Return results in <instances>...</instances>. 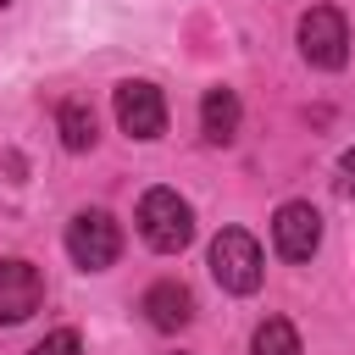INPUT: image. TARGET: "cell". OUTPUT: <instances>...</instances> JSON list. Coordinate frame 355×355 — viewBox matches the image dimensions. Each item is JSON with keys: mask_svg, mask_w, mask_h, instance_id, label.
<instances>
[{"mask_svg": "<svg viewBox=\"0 0 355 355\" xmlns=\"http://www.w3.org/2000/svg\"><path fill=\"white\" fill-rule=\"evenodd\" d=\"M200 128H205V139L211 144H227L233 133H239V94L233 89H205V100H200Z\"/></svg>", "mask_w": 355, "mask_h": 355, "instance_id": "cell-9", "label": "cell"}, {"mask_svg": "<svg viewBox=\"0 0 355 355\" xmlns=\"http://www.w3.org/2000/svg\"><path fill=\"white\" fill-rule=\"evenodd\" d=\"M0 6H11V0H0Z\"/></svg>", "mask_w": 355, "mask_h": 355, "instance_id": "cell-14", "label": "cell"}, {"mask_svg": "<svg viewBox=\"0 0 355 355\" xmlns=\"http://www.w3.org/2000/svg\"><path fill=\"white\" fill-rule=\"evenodd\" d=\"M67 255L83 266V272H105L116 255H122V227L111 211H78L67 222Z\"/></svg>", "mask_w": 355, "mask_h": 355, "instance_id": "cell-3", "label": "cell"}, {"mask_svg": "<svg viewBox=\"0 0 355 355\" xmlns=\"http://www.w3.org/2000/svg\"><path fill=\"white\" fill-rule=\"evenodd\" d=\"M272 244H277L283 261H311L316 244H322V216H316V205H305V200L277 205V216H272Z\"/></svg>", "mask_w": 355, "mask_h": 355, "instance_id": "cell-6", "label": "cell"}, {"mask_svg": "<svg viewBox=\"0 0 355 355\" xmlns=\"http://www.w3.org/2000/svg\"><path fill=\"white\" fill-rule=\"evenodd\" d=\"M300 55H305L311 67H322V72H338V67L349 61V22H344V11L311 6V11L300 17Z\"/></svg>", "mask_w": 355, "mask_h": 355, "instance_id": "cell-4", "label": "cell"}, {"mask_svg": "<svg viewBox=\"0 0 355 355\" xmlns=\"http://www.w3.org/2000/svg\"><path fill=\"white\" fill-rule=\"evenodd\" d=\"M139 233L150 250L161 255H178L189 239H194V205L178 194V189H150L139 200Z\"/></svg>", "mask_w": 355, "mask_h": 355, "instance_id": "cell-1", "label": "cell"}, {"mask_svg": "<svg viewBox=\"0 0 355 355\" xmlns=\"http://www.w3.org/2000/svg\"><path fill=\"white\" fill-rule=\"evenodd\" d=\"M116 122H122L128 139H161V128H166V100H161V89L144 83V78L116 83Z\"/></svg>", "mask_w": 355, "mask_h": 355, "instance_id": "cell-5", "label": "cell"}, {"mask_svg": "<svg viewBox=\"0 0 355 355\" xmlns=\"http://www.w3.org/2000/svg\"><path fill=\"white\" fill-rule=\"evenodd\" d=\"M338 183L355 194V150H344V155H338Z\"/></svg>", "mask_w": 355, "mask_h": 355, "instance_id": "cell-13", "label": "cell"}, {"mask_svg": "<svg viewBox=\"0 0 355 355\" xmlns=\"http://www.w3.org/2000/svg\"><path fill=\"white\" fill-rule=\"evenodd\" d=\"M39 300H44V277H39V266L33 261H0V327H17V322H28L33 311H39Z\"/></svg>", "mask_w": 355, "mask_h": 355, "instance_id": "cell-7", "label": "cell"}, {"mask_svg": "<svg viewBox=\"0 0 355 355\" xmlns=\"http://www.w3.org/2000/svg\"><path fill=\"white\" fill-rule=\"evenodd\" d=\"M250 355H300V333H294V322L266 316V322L255 327V338H250Z\"/></svg>", "mask_w": 355, "mask_h": 355, "instance_id": "cell-11", "label": "cell"}, {"mask_svg": "<svg viewBox=\"0 0 355 355\" xmlns=\"http://www.w3.org/2000/svg\"><path fill=\"white\" fill-rule=\"evenodd\" d=\"M28 355H83V338H78L72 327H55V333H44Z\"/></svg>", "mask_w": 355, "mask_h": 355, "instance_id": "cell-12", "label": "cell"}, {"mask_svg": "<svg viewBox=\"0 0 355 355\" xmlns=\"http://www.w3.org/2000/svg\"><path fill=\"white\" fill-rule=\"evenodd\" d=\"M139 311L150 316L155 333H178V327L194 322V294L166 277V283H150V288H144V305H139Z\"/></svg>", "mask_w": 355, "mask_h": 355, "instance_id": "cell-8", "label": "cell"}, {"mask_svg": "<svg viewBox=\"0 0 355 355\" xmlns=\"http://www.w3.org/2000/svg\"><path fill=\"white\" fill-rule=\"evenodd\" d=\"M211 277H216L227 294H255L261 277H266L261 244H255L244 227H222V233L211 239Z\"/></svg>", "mask_w": 355, "mask_h": 355, "instance_id": "cell-2", "label": "cell"}, {"mask_svg": "<svg viewBox=\"0 0 355 355\" xmlns=\"http://www.w3.org/2000/svg\"><path fill=\"white\" fill-rule=\"evenodd\" d=\"M55 133H61L67 150H94V111H89L83 100H67V105L55 111Z\"/></svg>", "mask_w": 355, "mask_h": 355, "instance_id": "cell-10", "label": "cell"}]
</instances>
